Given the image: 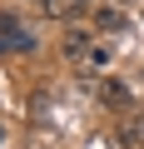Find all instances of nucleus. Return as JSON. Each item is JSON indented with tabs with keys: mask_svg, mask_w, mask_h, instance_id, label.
<instances>
[{
	"mask_svg": "<svg viewBox=\"0 0 144 149\" xmlns=\"http://www.w3.org/2000/svg\"><path fill=\"white\" fill-rule=\"evenodd\" d=\"M0 50H10V55H30V50H35V35H30L20 20H5V15H0Z\"/></svg>",
	"mask_w": 144,
	"mask_h": 149,
	"instance_id": "1",
	"label": "nucleus"
},
{
	"mask_svg": "<svg viewBox=\"0 0 144 149\" xmlns=\"http://www.w3.org/2000/svg\"><path fill=\"white\" fill-rule=\"evenodd\" d=\"M60 50H65L70 60H80V65H85V55L95 50V30H80V25H75V30H65V40H60Z\"/></svg>",
	"mask_w": 144,
	"mask_h": 149,
	"instance_id": "2",
	"label": "nucleus"
},
{
	"mask_svg": "<svg viewBox=\"0 0 144 149\" xmlns=\"http://www.w3.org/2000/svg\"><path fill=\"white\" fill-rule=\"evenodd\" d=\"M119 139H124L129 149H144V109H129V119H124Z\"/></svg>",
	"mask_w": 144,
	"mask_h": 149,
	"instance_id": "3",
	"label": "nucleus"
},
{
	"mask_svg": "<svg viewBox=\"0 0 144 149\" xmlns=\"http://www.w3.org/2000/svg\"><path fill=\"white\" fill-rule=\"evenodd\" d=\"M109 60H114V50H109L104 40H95V50L85 55V70H90V74H104V70H109Z\"/></svg>",
	"mask_w": 144,
	"mask_h": 149,
	"instance_id": "4",
	"label": "nucleus"
},
{
	"mask_svg": "<svg viewBox=\"0 0 144 149\" xmlns=\"http://www.w3.org/2000/svg\"><path fill=\"white\" fill-rule=\"evenodd\" d=\"M99 100L119 109V104H129V85H124V80H104V85H99Z\"/></svg>",
	"mask_w": 144,
	"mask_h": 149,
	"instance_id": "5",
	"label": "nucleus"
},
{
	"mask_svg": "<svg viewBox=\"0 0 144 149\" xmlns=\"http://www.w3.org/2000/svg\"><path fill=\"white\" fill-rule=\"evenodd\" d=\"M40 5H45L50 15H70V10H75V5H80V0H40Z\"/></svg>",
	"mask_w": 144,
	"mask_h": 149,
	"instance_id": "6",
	"label": "nucleus"
},
{
	"mask_svg": "<svg viewBox=\"0 0 144 149\" xmlns=\"http://www.w3.org/2000/svg\"><path fill=\"white\" fill-rule=\"evenodd\" d=\"M99 25H104V30H119L124 20H119V10H99Z\"/></svg>",
	"mask_w": 144,
	"mask_h": 149,
	"instance_id": "7",
	"label": "nucleus"
}]
</instances>
